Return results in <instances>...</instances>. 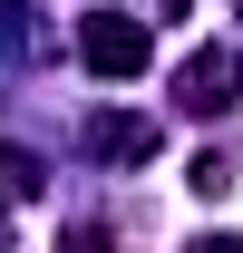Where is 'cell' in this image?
I'll use <instances>...</instances> for the list:
<instances>
[{
  "label": "cell",
  "mask_w": 243,
  "mask_h": 253,
  "mask_svg": "<svg viewBox=\"0 0 243 253\" xmlns=\"http://www.w3.org/2000/svg\"><path fill=\"white\" fill-rule=\"evenodd\" d=\"M78 59H88L97 78H136V68H146V20H126V10H88Z\"/></svg>",
  "instance_id": "1"
},
{
  "label": "cell",
  "mask_w": 243,
  "mask_h": 253,
  "mask_svg": "<svg viewBox=\"0 0 243 253\" xmlns=\"http://www.w3.org/2000/svg\"><path fill=\"white\" fill-rule=\"evenodd\" d=\"M234 88H243V49H195V59L175 68V97H185V107H204V117H214V107H234Z\"/></svg>",
  "instance_id": "2"
},
{
  "label": "cell",
  "mask_w": 243,
  "mask_h": 253,
  "mask_svg": "<svg viewBox=\"0 0 243 253\" xmlns=\"http://www.w3.org/2000/svg\"><path fill=\"white\" fill-rule=\"evenodd\" d=\"M97 156L146 166V156H156V126H146V117H97Z\"/></svg>",
  "instance_id": "3"
},
{
  "label": "cell",
  "mask_w": 243,
  "mask_h": 253,
  "mask_svg": "<svg viewBox=\"0 0 243 253\" xmlns=\"http://www.w3.org/2000/svg\"><path fill=\"white\" fill-rule=\"evenodd\" d=\"M20 195H39V166L20 146H0V205H20Z\"/></svg>",
  "instance_id": "4"
}]
</instances>
